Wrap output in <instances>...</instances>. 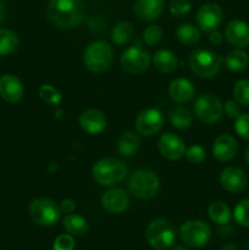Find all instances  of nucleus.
Returning a JSON list of instances; mask_svg holds the SVG:
<instances>
[{
  "instance_id": "22",
  "label": "nucleus",
  "mask_w": 249,
  "mask_h": 250,
  "mask_svg": "<svg viewBox=\"0 0 249 250\" xmlns=\"http://www.w3.org/2000/svg\"><path fill=\"white\" fill-rule=\"evenodd\" d=\"M177 56L170 50L161 49L154 54V66L163 73H171L177 68Z\"/></svg>"
},
{
  "instance_id": "2",
  "label": "nucleus",
  "mask_w": 249,
  "mask_h": 250,
  "mask_svg": "<svg viewBox=\"0 0 249 250\" xmlns=\"http://www.w3.org/2000/svg\"><path fill=\"white\" fill-rule=\"evenodd\" d=\"M93 178L100 186L110 187L121 182L127 175V167L122 161L114 158H105L93 167Z\"/></svg>"
},
{
  "instance_id": "10",
  "label": "nucleus",
  "mask_w": 249,
  "mask_h": 250,
  "mask_svg": "<svg viewBox=\"0 0 249 250\" xmlns=\"http://www.w3.org/2000/svg\"><path fill=\"white\" fill-rule=\"evenodd\" d=\"M120 61L126 72L131 75H141L148 70L150 65V55L141 46H131L122 53Z\"/></svg>"
},
{
  "instance_id": "3",
  "label": "nucleus",
  "mask_w": 249,
  "mask_h": 250,
  "mask_svg": "<svg viewBox=\"0 0 249 250\" xmlns=\"http://www.w3.org/2000/svg\"><path fill=\"white\" fill-rule=\"evenodd\" d=\"M112 48L104 41L93 42L85 48L83 61L88 70L94 73L105 72L112 62Z\"/></svg>"
},
{
  "instance_id": "13",
  "label": "nucleus",
  "mask_w": 249,
  "mask_h": 250,
  "mask_svg": "<svg viewBox=\"0 0 249 250\" xmlns=\"http://www.w3.org/2000/svg\"><path fill=\"white\" fill-rule=\"evenodd\" d=\"M222 187L231 193H239L248 186V177L242 168L236 166H228L225 168L220 176Z\"/></svg>"
},
{
  "instance_id": "19",
  "label": "nucleus",
  "mask_w": 249,
  "mask_h": 250,
  "mask_svg": "<svg viewBox=\"0 0 249 250\" xmlns=\"http://www.w3.org/2000/svg\"><path fill=\"white\" fill-rule=\"evenodd\" d=\"M80 125L83 131L87 133L99 134L106 127V117L99 110H85L80 116Z\"/></svg>"
},
{
  "instance_id": "36",
  "label": "nucleus",
  "mask_w": 249,
  "mask_h": 250,
  "mask_svg": "<svg viewBox=\"0 0 249 250\" xmlns=\"http://www.w3.org/2000/svg\"><path fill=\"white\" fill-rule=\"evenodd\" d=\"M234 129L239 137L243 139H249V114H241L236 117Z\"/></svg>"
},
{
  "instance_id": "37",
  "label": "nucleus",
  "mask_w": 249,
  "mask_h": 250,
  "mask_svg": "<svg viewBox=\"0 0 249 250\" xmlns=\"http://www.w3.org/2000/svg\"><path fill=\"white\" fill-rule=\"evenodd\" d=\"M185 155L190 164H202L205 160V150L199 146H189Z\"/></svg>"
},
{
  "instance_id": "11",
  "label": "nucleus",
  "mask_w": 249,
  "mask_h": 250,
  "mask_svg": "<svg viewBox=\"0 0 249 250\" xmlns=\"http://www.w3.org/2000/svg\"><path fill=\"white\" fill-rule=\"evenodd\" d=\"M197 22L203 32L210 33L216 31L222 22V10L214 2H208L200 6L197 12Z\"/></svg>"
},
{
  "instance_id": "5",
  "label": "nucleus",
  "mask_w": 249,
  "mask_h": 250,
  "mask_svg": "<svg viewBox=\"0 0 249 250\" xmlns=\"http://www.w3.org/2000/svg\"><path fill=\"white\" fill-rule=\"evenodd\" d=\"M160 188L158 176L149 170H137L131 175L128 189L138 199H151L155 197Z\"/></svg>"
},
{
  "instance_id": "27",
  "label": "nucleus",
  "mask_w": 249,
  "mask_h": 250,
  "mask_svg": "<svg viewBox=\"0 0 249 250\" xmlns=\"http://www.w3.org/2000/svg\"><path fill=\"white\" fill-rule=\"evenodd\" d=\"M134 37V27L129 22H120L112 29V41L117 45L129 43Z\"/></svg>"
},
{
  "instance_id": "38",
  "label": "nucleus",
  "mask_w": 249,
  "mask_h": 250,
  "mask_svg": "<svg viewBox=\"0 0 249 250\" xmlns=\"http://www.w3.org/2000/svg\"><path fill=\"white\" fill-rule=\"evenodd\" d=\"M75 239L71 234H61L54 242V250H73Z\"/></svg>"
},
{
  "instance_id": "34",
  "label": "nucleus",
  "mask_w": 249,
  "mask_h": 250,
  "mask_svg": "<svg viewBox=\"0 0 249 250\" xmlns=\"http://www.w3.org/2000/svg\"><path fill=\"white\" fill-rule=\"evenodd\" d=\"M163 38V29L156 24L148 26L143 31V41L148 46H153L158 44Z\"/></svg>"
},
{
  "instance_id": "28",
  "label": "nucleus",
  "mask_w": 249,
  "mask_h": 250,
  "mask_svg": "<svg viewBox=\"0 0 249 250\" xmlns=\"http://www.w3.org/2000/svg\"><path fill=\"white\" fill-rule=\"evenodd\" d=\"M208 214L210 219L217 225H226L231 220V210L222 202L212 203L209 207Z\"/></svg>"
},
{
  "instance_id": "7",
  "label": "nucleus",
  "mask_w": 249,
  "mask_h": 250,
  "mask_svg": "<svg viewBox=\"0 0 249 250\" xmlns=\"http://www.w3.org/2000/svg\"><path fill=\"white\" fill-rule=\"evenodd\" d=\"M60 209L54 200L48 198H38L31 203L29 215L39 226L49 227L56 224L60 217Z\"/></svg>"
},
{
  "instance_id": "29",
  "label": "nucleus",
  "mask_w": 249,
  "mask_h": 250,
  "mask_svg": "<svg viewBox=\"0 0 249 250\" xmlns=\"http://www.w3.org/2000/svg\"><path fill=\"white\" fill-rule=\"evenodd\" d=\"M176 37L178 41L186 45H193L200 39V31L190 23H185L178 26L176 29Z\"/></svg>"
},
{
  "instance_id": "18",
  "label": "nucleus",
  "mask_w": 249,
  "mask_h": 250,
  "mask_svg": "<svg viewBox=\"0 0 249 250\" xmlns=\"http://www.w3.org/2000/svg\"><path fill=\"white\" fill-rule=\"evenodd\" d=\"M23 95V85L14 75H4L0 77V97L7 103H17Z\"/></svg>"
},
{
  "instance_id": "21",
  "label": "nucleus",
  "mask_w": 249,
  "mask_h": 250,
  "mask_svg": "<svg viewBox=\"0 0 249 250\" xmlns=\"http://www.w3.org/2000/svg\"><path fill=\"white\" fill-rule=\"evenodd\" d=\"M194 92L193 83L186 78H177V80L172 81L168 87V94H170L171 99L180 104L190 102L194 97Z\"/></svg>"
},
{
  "instance_id": "12",
  "label": "nucleus",
  "mask_w": 249,
  "mask_h": 250,
  "mask_svg": "<svg viewBox=\"0 0 249 250\" xmlns=\"http://www.w3.org/2000/svg\"><path fill=\"white\" fill-rule=\"evenodd\" d=\"M164 125V116L158 109L143 110L136 119V128L145 137L154 136L161 129Z\"/></svg>"
},
{
  "instance_id": "39",
  "label": "nucleus",
  "mask_w": 249,
  "mask_h": 250,
  "mask_svg": "<svg viewBox=\"0 0 249 250\" xmlns=\"http://www.w3.org/2000/svg\"><path fill=\"white\" fill-rule=\"evenodd\" d=\"M224 111L226 112V115L228 117H233V119H236L237 116L241 115V107H239V104L237 102L228 100V102L225 103Z\"/></svg>"
},
{
  "instance_id": "17",
  "label": "nucleus",
  "mask_w": 249,
  "mask_h": 250,
  "mask_svg": "<svg viewBox=\"0 0 249 250\" xmlns=\"http://www.w3.org/2000/svg\"><path fill=\"white\" fill-rule=\"evenodd\" d=\"M238 146L234 137L229 134H221L217 137L212 146V154L219 161L226 163V161L232 160L236 156Z\"/></svg>"
},
{
  "instance_id": "6",
  "label": "nucleus",
  "mask_w": 249,
  "mask_h": 250,
  "mask_svg": "<svg viewBox=\"0 0 249 250\" xmlns=\"http://www.w3.org/2000/svg\"><path fill=\"white\" fill-rule=\"evenodd\" d=\"M146 241L154 249H168L176 238L175 227L165 219L154 220L146 229Z\"/></svg>"
},
{
  "instance_id": "15",
  "label": "nucleus",
  "mask_w": 249,
  "mask_h": 250,
  "mask_svg": "<svg viewBox=\"0 0 249 250\" xmlns=\"http://www.w3.org/2000/svg\"><path fill=\"white\" fill-rule=\"evenodd\" d=\"M225 37L237 49L249 45V24L242 20H232L225 29Z\"/></svg>"
},
{
  "instance_id": "40",
  "label": "nucleus",
  "mask_w": 249,
  "mask_h": 250,
  "mask_svg": "<svg viewBox=\"0 0 249 250\" xmlns=\"http://www.w3.org/2000/svg\"><path fill=\"white\" fill-rule=\"evenodd\" d=\"M59 209H60V212H63V214H71V212L75 211L76 209V203L73 199H63L62 202L59 205Z\"/></svg>"
},
{
  "instance_id": "32",
  "label": "nucleus",
  "mask_w": 249,
  "mask_h": 250,
  "mask_svg": "<svg viewBox=\"0 0 249 250\" xmlns=\"http://www.w3.org/2000/svg\"><path fill=\"white\" fill-rule=\"evenodd\" d=\"M39 97L49 105H59L61 102V94L58 89L50 84H43L39 89Z\"/></svg>"
},
{
  "instance_id": "1",
  "label": "nucleus",
  "mask_w": 249,
  "mask_h": 250,
  "mask_svg": "<svg viewBox=\"0 0 249 250\" xmlns=\"http://www.w3.org/2000/svg\"><path fill=\"white\" fill-rule=\"evenodd\" d=\"M46 15L54 26L70 29L82 23L85 17V7L82 0H50Z\"/></svg>"
},
{
  "instance_id": "26",
  "label": "nucleus",
  "mask_w": 249,
  "mask_h": 250,
  "mask_svg": "<svg viewBox=\"0 0 249 250\" xmlns=\"http://www.w3.org/2000/svg\"><path fill=\"white\" fill-rule=\"evenodd\" d=\"M20 45L19 37L10 29L0 28V56L9 55L17 50Z\"/></svg>"
},
{
  "instance_id": "35",
  "label": "nucleus",
  "mask_w": 249,
  "mask_h": 250,
  "mask_svg": "<svg viewBox=\"0 0 249 250\" xmlns=\"http://www.w3.org/2000/svg\"><path fill=\"white\" fill-rule=\"evenodd\" d=\"M192 9V0H171L170 12L173 16L181 17L187 15Z\"/></svg>"
},
{
  "instance_id": "9",
  "label": "nucleus",
  "mask_w": 249,
  "mask_h": 250,
  "mask_svg": "<svg viewBox=\"0 0 249 250\" xmlns=\"http://www.w3.org/2000/svg\"><path fill=\"white\" fill-rule=\"evenodd\" d=\"M224 106L219 98L212 94H204L197 99L194 104V114L207 125L215 124L222 117Z\"/></svg>"
},
{
  "instance_id": "16",
  "label": "nucleus",
  "mask_w": 249,
  "mask_h": 250,
  "mask_svg": "<svg viewBox=\"0 0 249 250\" xmlns=\"http://www.w3.org/2000/svg\"><path fill=\"white\" fill-rule=\"evenodd\" d=\"M102 204L107 212L121 214L128 208L129 198L121 188H112L104 193L102 198Z\"/></svg>"
},
{
  "instance_id": "4",
  "label": "nucleus",
  "mask_w": 249,
  "mask_h": 250,
  "mask_svg": "<svg viewBox=\"0 0 249 250\" xmlns=\"http://www.w3.org/2000/svg\"><path fill=\"white\" fill-rule=\"evenodd\" d=\"M222 58L209 49H197L190 54L189 66L198 77H214L221 67Z\"/></svg>"
},
{
  "instance_id": "23",
  "label": "nucleus",
  "mask_w": 249,
  "mask_h": 250,
  "mask_svg": "<svg viewBox=\"0 0 249 250\" xmlns=\"http://www.w3.org/2000/svg\"><path fill=\"white\" fill-rule=\"evenodd\" d=\"M139 146H141V141L133 132L124 133L117 142V149H119L120 154H122L124 156L134 155L138 151Z\"/></svg>"
},
{
  "instance_id": "43",
  "label": "nucleus",
  "mask_w": 249,
  "mask_h": 250,
  "mask_svg": "<svg viewBox=\"0 0 249 250\" xmlns=\"http://www.w3.org/2000/svg\"><path fill=\"white\" fill-rule=\"evenodd\" d=\"M221 250H238V248L236 247V244L226 243L224 247H222Z\"/></svg>"
},
{
  "instance_id": "30",
  "label": "nucleus",
  "mask_w": 249,
  "mask_h": 250,
  "mask_svg": "<svg viewBox=\"0 0 249 250\" xmlns=\"http://www.w3.org/2000/svg\"><path fill=\"white\" fill-rule=\"evenodd\" d=\"M170 121L173 127L178 129H185L192 125L193 116L188 109L183 106H177L171 111Z\"/></svg>"
},
{
  "instance_id": "42",
  "label": "nucleus",
  "mask_w": 249,
  "mask_h": 250,
  "mask_svg": "<svg viewBox=\"0 0 249 250\" xmlns=\"http://www.w3.org/2000/svg\"><path fill=\"white\" fill-rule=\"evenodd\" d=\"M5 16H6V6L2 1H0V23L4 21Z\"/></svg>"
},
{
  "instance_id": "31",
  "label": "nucleus",
  "mask_w": 249,
  "mask_h": 250,
  "mask_svg": "<svg viewBox=\"0 0 249 250\" xmlns=\"http://www.w3.org/2000/svg\"><path fill=\"white\" fill-rule=\"evenodd\" d=\"M233 97L239 105L249 106V80H241L234 84Z\"/></svg>"
},
{
  "instance_id": "44",
  "label": "nucleus",
  "mask_w": 249,
  "mask_h": 250,
  "mask_svg": "<svg viewBox=\"0 0 249 250\" xmlns=\"http://www.w3.org/2000/svg\"><path fill=\"white\" fill-rule=\"evenodd\" d=\"M244 158H246L247 163L249 164V146H247L246 151H244Z\"/></svg>"
},
{
  "instance_id": "20",
  "label": "nucleus",
  "mask_w": 249,
  "mask_h": 250,
  "mask_svg": "<svg viewBox=\"0 0 249 250\" xmlns=\"http://www.w3.org/2000/svg\"><path fill=\"white\" fill-rule=\"evenodd\" d=\"M164 6V0H137L133 10L142 21H154L161 16Z\"/></svg>"
},
{
  "instance_id": "25",
  "label": "nucleus",
  "mask_w": 249,
  "mask_h": 250,
  "mask_svg": "<svg viewBox=\"0 0 249 250\" xmlns=\"http://www.w3.org/2000/svg\"><path fill=\"white\" fill-rule=\"evenodd\" d=\"M249 63V56L246 51L242 49H234V50L229 51L225 58V65L228 70L231 71H243L244 68L248 66Z\"/></svg>"
},
{
  "instance_id": "41",
  "label": "nucleus",
  "mask_w": 249,
  "mask_h": 250,
  "mask_svg": "<svg viewBox=\"0 0 249 250\" xmlns=\"http://www.w3.org/2000/svg\"><path fill=\"white\" fill-rule=\"evenodd\" d=\"M222 41H224V37H222V34L220 33L217 29L216 31H212L209 33V42L212 44V45H215V46L220 45V44L222 43Z\"/></svg>"
},
{
  "instance_id": "14",
  "label": "nucleus",
  "mask_w": 249,
  "mask_h": 250,
  "mask_svg": "<svg viewBox=\"0 0 249 250\" xmlns=\"http://www.w3.org/2000/svg\"><path fill=\"white\" fill-rule=\"evenodd\" d=\"M159 151L168 160H178L186 153L185 142L173 133H165L159 139Z\"/></svg>"
},
{
  "instance_id": "33",
  "label": "nucleus",
  "mask_w": 249,
  "mask_h": 250,
  "mask_svg": "<svg viewBox=\"0 0 249 250\" xmlns=\"http://www.w3.org/2000/svg\"><path fill=\"white\" fill-rule=\"evenodd\" d=\"M233 216L237 224L243 227H249V199H243L236 205Z\"/></svg>"
},
{
  "instance_id": "8",
  "label": "nucleus",
  "mask_w": 249,
  "mask_h": 250,
  "mask_svg": "<svg viewBox=\"0 0 249 250\" xmlns=\"http://www.w3.org/2000/svg\"><path fill=\"white\" fill-rule=\"evenodd\" d=\"M180 236L186 246L192 248H202L209 242L211 229L205 222L199 220H190L181 226Z\"/></svg>"
},
{
  "instance_id": "45",
  "label": "nucleus",
  "mask_w": 249,
  "mask_h": 250,
  "mask_svg": "<svg viewBox=\"0 0 249 250\" xmlns=\"http://www.w3.org/2000/svg\"><path fill=\"white\" fill-rule=\"evenodd\" d=\"M172 250H188L187 248H185V247H181V246H176L173 247Z\"/></svg>"
},
{
  "instance_id": "24",
  "label": "nucleus",
  "mask_w": 249,
  "mask_h": 250,
  "mask_svg": "<svg viewBox=\"0 0 249 250\" xmlns=\"http://www.w3.org/2000/svg\"><path fill=\"white\" fill-rule=\"evenodd\" d=\"M63 227L71 236H83L87 233L88 225L81 215L67 214L63 219Z\"/></svg>"
}]
</instances>
